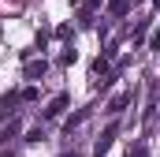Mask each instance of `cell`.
Here are the masks:
<instances>
[{
    "label": "cell",
    "mask_w": 160,
    "mask_h": 157,
    "mask_svg": "<svg viewBox=\"0 0 160 157\" xmlns=\"http://www.w3.org/2000/svg\"><path fill=\"white\" fill-rule=\"evenodd\" d=\"M67 105H71V94H56V97L45 105V112H41V116H45V120H56V116H63V109H67Z\"/></svg>",
    "instance_id": "cell-1"
},
{
    "label": "cell",
    "mask_w": 160,
    "mask_h": 157,
    "mask_svg": "<svg viewBox=\"0 0 160 157\" xmlns=\"http://www.w3.org/2000/svg\"><path fill=\"white\" fill-rule=\"evenodd\" d=\"M116 135H119V123H108V127H104V135L97 138V157H104V154H108V146L116 142Z\"/></svg>",
    "instance_id": "cell-2"
},
{
    "label": "cell",
    "mask_w": 160,
    "mask_h": 157,
    "mask_svg": "<svg viewBox=\"0 0 160 157\" xmlns=\"http://www.w3.org/2000/svg\"><path fill=\"white\" fill-rule=\"evenodd\" d=\"M19 94H4V101H0V120H15V109H19Z\"/></svg>",
    "instance_id": "cell-3"
},
{
    "label": "cell",
    "mask_w": 160,
    "mask_h": 157,
    "mask_svg": "<svg viewBox=\"0 0 160 157\" xmlns=\"http://www.w3.org/2000/svg\"><path fill=\"white\" fill-rule=\"evenodd\" d=\"M45 71H48V60H30V64H26V78H30V82H41Z\"/></svg>",
    "instance_id": "cell-4"
},
{
    "label": "cell",
    "mask_w": 160,
    "mask_h": 157,
    "mask_svg": "<svg viewBox=\"0 0 160 157\" xmlns=\"http://www.w3.org/2000/svg\"><path fill=\"white\" fill-rule=\"evenodd\" d=\"M127 105H130V90H123V94H116V97L108 101V112H112V116H119Z\"/></svg>",
    "instance_id": "cell-5"
},
{
    "label": "cell",
    "mask_w": 160,
    "mask_h": 157,
    "mask_svg": "<svg viewBox=\"0 0 160 157\" xmlns=\"http://www.w3.org/2000/svg\"><path fill=\"white\" fill-rule=\"evenodd\" d=\"M127 8H130V0H108V11L112 15H127Z\"/></svg>",
    "instance_id": "cell-6"
},
{
    "label": "cell",
    "mask_w": 160,
    "mask_h": 157,
    "mask_svg": "<svg viewBox=\"0 0 160 157\" xmlns=\"http://www.w3.org/2000/svg\"><path fill=\"white\" fill-rule=\"evenodd\" d=\"M127 157H149V146H145V142H134V146L127 150Z\"/></svg>",
    "instance_id": "cell-7"
},
{
    "label": "cell",
    "mask_w": 160,
    "mask_h": 157,
    "mask_svg": "<svg viewBox=\"0 0 160 157\" xmlns=\"http://www.w3.org/2000/svg\"><path fill=\"white\" fill-rule=\"evenodd\" d=\"M86 116H89V109H78L75 116L67 120V135H71V127H78V123H82V120H86Z\"/></svg>",
    "instance_id": "cell-8"
},
{
    "label": "cell",
    "mask_w": 160,
    "mask_h": 157,
    "mask_svg": "<svg viewBox=\"0 0 160 157\" xmlns=\"http://www.w3.org/2000/svg\"><path fill=\"white\" fill-rule=\"evenodd\" d=\"M15 131H19V120H11V123H8V127H4V131H0V142H8V138H11V135H15Z\"/></svg>",
    "instance_id": "cell-9"
},
{
    "label": "cell",
    "mask_w": 160,
    "mask_h": 157,
    "mask_svg": "<svg viewBox=\"0 0 160 157\" xmlns=\"http://www.w3.org/2000/svg\"><path fill=\"white\" fill-rule=\"evenodd\" d=\"M75 56H78L75 49H63V52H60V64H75Z\"/></svg>",
    "instance_id": "cell-10"
},
{
    "label": "cell",
    "mask_w": 160,
    "mask_h": 157,
    "mask_svg": "<svg viewBox=\"0 0 160 157\" xmlns=\"http://www.w3.org/2000/svg\"><path fill=\"white\" fill-rule=\"evenodd\" d=\"M19 97H22V101H38V86H26V90H22Z\"/></svg>",
    "instance_id": "cell-11"
},
{
    "label": "cell",
    "mask_w": 160,
    "mask_h": 157,
    "mask_svg": "<svg viewBox=\"0 0 160 157\" xmlns=\"http://www.w3.org/2000/svg\"><path fill=\"white\" fill-rule=\"evenodd\" d=\"M149 45H153V49H160V23H157V30H153V38H149Z\"/></svg>",
    "instance_id": "cell-12"
},
{
    "label": "cell",
    "mask_w": 160,
    "mask_h": 157,
    "mask_svg": "<svg viewBox=\"0 0 160 157\" xmlns=\"http://www.w3.org/2000/svg\"><path fill=\"white\" fill-rule=\"evenodd\" d=\"M63 157H78V154H75V150H71V154H63Z\"/></svg>",
    "instance_id": "cell-13"
},
{
    "label": "cell",
    "mask_w": 160,
    "mask_h": 157,
    "mask_svg": "<svg viewBox=\"0 0 160 157\" xmlns=\"http://www.w3.org/2000/svg\"><path fill=\"white\" fill-rule=\"evenodd\" d=\"M153 4H157V8H160V0H153Z\"/></svg>",
    "instance_id": "cell-14"
},
{
    "label": "cell",
    "mask_w": 160,
    "mask_h": 157,
    "mask_svg": "<svg viewBox=\"0 0 160 157\" xmlns=\"http://www.w3.org/2000/svg\"><path fill=\"white\" fill-rule=\"evenodd\" d=\"M93 157H97V154H93Z\"/></svg>",
    "instance_id": "cell-15"
}]
</instances>
